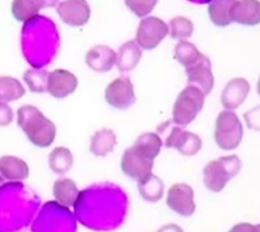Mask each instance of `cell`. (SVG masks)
<instances>
[{"instance_id": "obj_17", "label": "cell", "mask_w": 260, "mask_h": 232, "mask_svg": "<svg viewBox=\"0 0 260 232\" xmlns=\"http://www.w3.org/2000/svg\"><path fill=\"white\" fill-rule=\"evenodd\" d=\"M28 165L16 156L0 157V176L8 181H23L28 177Z\"/></svg>"}, {"instance_id": "obj_13", "label": "cell", "mask_w": 260, "mask_h": 232, "mask_svg": "<svg viewBox=\"0 0 260 232\" xmlns=\"http://www.w3.org/2000/svg\"><path fill=\"white\" fill-rule=\"evenodd\" d=\"M250 91V85L243 77H235L224 86L221 95V103L227 111L238 108L247 99Z\"/></svg>"}, {"instance_id": "obj_28", "label": "cell", "mask_w": 260, "mask_h": 232, "mask_svg": "<svg viewBox=\"0 0 260 232\" xmlns=\"http://www.w3.org/2000/svg\"><path fill=\"white\" fill-rule=\"evenodd\" d=\"M171 37L176 40H184L190 37L194 32V25L190 20L184 16H176L171 20L170 27Z\"/></svg>"}, {"instance_id": "obj_21", "label": "cell", "mask_w": 260, "mask_h": 232, "mask_svg": "<svg viewBox=\"0 0 260 232\" xmlns=\"http://www.w3.org/2000/svg\"><path fill=\"white\" fill-rule=\"evenodd\" d=\"M117 145V136L111 129H102L93 134L90 142V151L99 157L107 156Z\"/></svg>"}, {"instance_id": "obj_25", "label": "cell", "mask_w": 260, "mask_h": 232, "mask_svg": "<svg viewBox=\"0 0 260 232\" xmlns=\"http://www.w3.org/2000/svg\"><path fill=\"white\" fill-rule=\"evenodd\" d=\"M135 147H137L141 153H144L146 156H149L150 159L155 160L156 156L159 154V150H161L162 147L161 136H159L157 133H144L137 139Z\"/></svg>"}, {"instance_id": "obj_6", "label": "cell", "mask_w": 260, "mask_h": 232, "mask_svg": "<svg viewBox=\"0 0 260 232\" xmlns=\"http://www.w3.org/2000/svg\"><path fill=\"white\" fill-rule=\"evenodd\" d=\"M120 167L126 176L134 178L139 182V181L149 176L150 173H152L153 160L146 156L144 153H141L134 145V147H130L124 151L122 161H120Z\"/></svg>"}, {"instance_id": "obj_18", "label": "cell", "mask_w": 260, "mask_h": 232, "mask_svg": "<svg viewBox=\"0 0 260 232\" xmlns=\"http://www.w3.org/2000/svg\"><path fill=\"white\" fill-rule=\"evenodd\" d=\"M53 194L57 200L64 207H74L78 204L81 193L79 192L78 186L70 178H60L54 182Z\"/></svg>"}, {"instance_id": "obj_23", "label": "cell", "mask_w": 260, "mask_h": 232, "mask_svg": "<svg viewBox=\"0 0 260 232\" xmlns=\"http://www.w3.org/2000/svg\"><path fill=\"white\" fill-rule=\"evenodd\" d=\"M25 95V88L17 79L11 76H0V103L13 102Z\"/></svg>"}, {"instance_id": "obj_9", "label": "cell", "mask_w": 260, "mask_h": 232, "mask_svg": "<svg viewBox=\"0 0 260 232\" xmlns=\"http://www.w3.org/2000/svg\"><path fill=\"white\" fill-rule=\"evenodd\" d=\"M167 205L170 209L182 216H191L195 213L194 190L187 183H176L167 194Z\"/></svg>"}, {"instance_id": "obj_11", "label": "cell", "mask_w": 260, "mask_h": 232, "mask_svg": "<svg viewBox=\"0 0 260 232\" xmlns=\"http://www.w3.org/2000/svg\"><path fill=\"white\" fill-rule=\"evenodd\" d=\"M166 147L177 149L184 156H194L202 149L203 141L197 134L187 132L182 127H174L167 136Z\"/></svg>"}, {"instance_id": "obj_10", "label": "cell", "mask_w": 260, "mask_h": 232, "mask_svg": "<svg viewBox=\"0 0 260 232\" xmlns=\"http://www.w3.org/2000/svg\"><path fill=\"white\" fill-rule=\"evenodd\" d=\"M57 13L64 23L81 27L90 20L91 9L86 0H64L58 5Z\"/></svg>"}, {"instance_id": "obj_3", "label": "cell", "mask_w": 260, "mask_h": 232, "mask_svg": "<svg viewBox=\"0 0 260 232\" xmlns=\"http://www.w3.org/2000/svg\"><path fill=\"white\" fill-rule=\"evenodd\" d=\"M205 95L198 88L189 85L177 97L173 106V122L178 127H187L203 109Z\"/></svg>"}, {"instance_id": "obj_29", "label": "cell", "mask_w": 260, "mask_h": 232, "mask_svg": "<svg viewBox=\"0 0 260 232\" xmlns=\"http://www.w3.org/2000/svg\"><path fill=\"white\" fill-rule=\"evenodd\" d=\"M125 5L138 17L147 16L155 9L158 0H124Z\"/></svg>"}, {"instance_id": "obj_5", "label": "cell", "mask_w": 260, "mask_h": 232, "mask_svg": "<svg viewBox=\"0 0 260 232\" xmlns=\"http://www.w3.org/2000/svg\"><path fill=\"white\" fill-rule=\"evenodd\" d=\"M168 31L166 22L156 16H149L139 23L135 43L143 49H155L166 38Z\"/></svg>"}, {"instance_id": "obj_14", "label": "cell", "mask_w": 260, "mask_h": 232, "mask_svg": "<svg viewBox=\"0 0 260 232\" xmlns=\"http://www.w3.org/2000/svg\"><path fill=\"white\" fill-rule=\"evenodd\" d=\"M58 0H14L11 13L17 21L27 22L35 19L43 8L55 7Z\"/></svg>"}, {"instance_id": "obj_8", "label": "cell", "mask_w": 260, "mask_h": 232, "mask_svg": "<svg viewBox=\"0 0 260 232\" xmlns=\"http://www.w3.org/2000/svg\"><path fill=\"white\" fill-rule=\"evenodd\" d=\"M189 84L199 89L204 95H209L214 88L215 79L211 71V62L205 54L200 55V58L194 64L185 68Z\"/></svg>"}, {"instance_id": "obj_27", "label": "cell", "mask_w": 260, "mask_h": 232, "mask_svg": "<svg viewBox=\"0 0 260 232\" xmlns=\"http://www.w3.org/2000/svg\"><path fill=\"white\" fill-rule=\"evenodd\" d=\"M49 71L43 69H29L23 74V80L31 92H46Z\"/></svg>"}, {"instance_id": "obj_15", "label": "cell", "mask_w": 260, "mask_h": 232, "mask_svg": "<svg viewBox=\"0 0 260 232\" xmlns=\"http://www.w3.org/2000/svg\"><path fill=\"white\" fill-rule=\"evenodd\" d=\"M232 21L241 25L255 26L260 22V3L258 0H237L232 9Z\"/></svg>"}, {"instance_id": "obj_12", "label": "cell", "mask_w": 260, "mask_h": 232, "mask_svg": "<svg viewBox=\"0 0 260 232\" xmlns=\"http://www.w3.org/2000/svg\"><path fill=\"white\" fill-rule=\"evenodd\" d=\"M78 77L65 69H55L49 73L47 91L55 99H65L78 88Z\"/></svg>"}, {"instance_id": "obj_30", "label": "cell", "mask_w": 260, "mask_h": 232, "mask_svg": "<svg viewBox=\"0 0 260 232\" xmlns=\"http://www.w3.org/2000/svg\"><path fill=\"white\" fill-rule=\"evenodd\" d=\"M14 112L8 103H0V127H8L13 122Z\"/></svg>"}, {"instance_id": "obj_22", "label": "cell", "mask_w": 260, "mask_h": 232, "mask_svg": "<svg viewBox=\"0 0 260 232\" xmlns=\"http://www.w3.org/2000/svg\"><path fill=\"white\" fill-rule=\"evenodd\" d=\"M139 192H140L141 197L145 200L151 201V203H156L164 195L165 186L164 182L157 176L150 173L149 176L145 177L144 180L139 181L138 184Z\"/></svg>"}, {"instance_id": "obj_1", "label": "cell", "mask_w": 260, "mask_h": 232, "mask_svg": "<svg viewBox=\"0 0 260 232\" xmlns=\"http://www.w3.org/2000/svg\"><path fill=\"white\" fill-rule=\"evenodd\" d=\"M17 124L28 140L38 148H48L54 141L57 128L37 107L26 105L17 109Z\"/></svg>"}, {"instance_id": "obj_32", "label": "cell", "mask_w": 260, "mask_h": 232, "mask_svg": "<svg viewBox=\"0 0 260 232\" xmlns=\"http://www.w3.org/2000/svg\"><path fill=\"white\" fill-rule=\"evenodd\" d=\"M2 182H3V177L0 176V183H2Z\"/></svg>"}, {"instance_id": "obj_7", "label": "cell", "mask_w": 260, "mask_h": 232, "mask_svg": "<svg viewBox=\"0 0 260 232\" xmlns=\"http://www.w3.org/2000/svg\"><path fill=\"white\" fill-rule=\"evenodd\" d=\"M105 99L109 106L118 109L129 108L135 102V92L133 82L128 76L118 77L107 86Z\"/></svg>"}, {"instance_id": "obj_19", "label": "cell", "mask_w": 260, "mask_h": 232, "mask_svg": "<svg viewBox=\"0 0 260 232\" xmlns=\"http://www.w3.org/2000/svg\"><path fill=\"white\" fill-rule=\"evenodd\" d=\"M237 0H211L208 13L211 21L218 27H226L232 23V9Z\"/></svg>"}, {"instance_id": "obj_2", "label": "cell", "mask_w": 260, "mask_h": 232, "mask_svg": "<svg viewBox=\"0 0 260 232\" xmlns=\"http://www.w3.org/2000/svg\"><path fill=\"white\" fill-rule=\"evenodd\" d=\"M242 161L236 155L212 160L204 167V183L211 192H221L230 180L241 171Z\"/></svg>"}, {"instance_id": "obj_31", "label": "cell", "mask_w": 260, "mask_h": 232, "mask_svg": "<svg viewBox=\"0 0 260 232\" xmlns=\"http://www.w3.org/2000/svg\"><path fill=\"white\" fill-rule=\"evenodd\" d=\"M230 232H260L258 225L248 224V222H241V224L235 225L230 230Z\"/></svg>"}, {"instance_id": "obj_16", "label": "cell", "mask_w": 260, "mask_h": 232, "mask_svg": "<svg viewBox=\"0 0 260 232\" xmlns=\"http://www.w3.org/2000/svg\"><path fill=\"white\" fill-rule=\"evenodd\" d=\"M117 53L107 46H96L87 52L85 62L97 73H106L116 64Z\"/></svg>"}, {"instance_id": "obj_24", "label": "cell", "mask_w": 260, "mask_h": 232, "mask_svg": "<svg viewBox=\"0 0 260 232\" xmlns=\"http://www.w3.org/2000/svg\"><path fill=\"white\" fill-rule=\"evenodd\" d=\"M74 162L73 154L67 148H57L49 155V167L58 175H64L72 168Z\"/></svg>"}, {"instance_id": "obj_20", "label": "cell", "mask_w": 260, "mask_h": 232, "mask_svg": "<svg viewBox=\"0 0 260 232\" xmlns=\"http://www.w3.org/2000/svg\"><path fill=\"white\" fill-rule=\"evenodd\" d=\"M141 53L140 47L138 46L134 41H129V42L124 43L118 50L116 64L118 69L120 71H130L137 67L139 62H140Z\"/></svg>"}, {"instance_id": "obj_26", "label": "cell", "mask_w": 260, "mask_h": 232, "mask_svg": "<svg viewBox=\"0 0 260 232\" xmlns=\"http://www.w3.org/2000/svg\"><path fill=\"white\" fill-rule=\"evenodd\" d=\"M200 55L202 53L195 47V44L187 42V41H181L174 48V56L185 68L194 64L200 58Z\"/></svg>"}, {"instance_id": "obj_4", "label": "cell", "mask_w": 260, "mask_h": 232, "mask_svg": "<svg viewBox=\"0 0 260 232\" xmlns=\"http://www.w3.org/2000/svg\"><path fill=\"white\" fill-rule=\"evenodd\" d=\"M243 138V127L238 115L232 111H222L215 124V140L222 150H235Z\"/></svg>"}]
</instances>
